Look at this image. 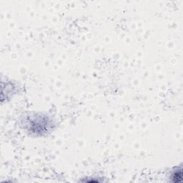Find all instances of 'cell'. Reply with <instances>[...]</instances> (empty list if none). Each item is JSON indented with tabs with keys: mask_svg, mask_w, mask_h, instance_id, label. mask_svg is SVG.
I'll return each mask as SVG.
<instances>
[{
	"mask_svg": "<svg viewBox=\"0 0 183 183\" xmlns=\"http://www.w3.org/2000/svg\"><path fill=\"white\" fill-rule=\"evenodd\" d=\"M172 181L175 182H179V181L182 180V169H181V167H179L177 170L174 171L173 174H172Z\"/></svg>",
	"mask_w": 183,
	"mask_h": 183,
	"instance_id": "obj_1",
	"label": "cell"
}]
</instances>
